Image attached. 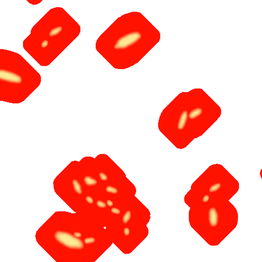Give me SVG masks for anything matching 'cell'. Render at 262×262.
<instances>
[{
  "instance_id": "obj_19",
  "label": "cell",
  "mask_w": 262,
  "mask_h": 262,
  "mask_svg": "<svg viewBox=\"0 0 262 262\" xmlns=\"http://www.w3.org/2000/svg\"><path fill=\"white\" fill-rule=\"evenodd\" d=\"M72 234H73V235L74 236H76V238H80V239H81V238H83V236H84V235H83V232L80 231H72Z\"/></svg>"
},
{
  "instance_id": "obj_13",
  "label": "cell",
  "mask_w": 262,
  "mask_h": 262,
  "mask_svg": "<svg viewBox=\"0 0 262 262\" xmlns=\"http://www.w3.org/2000/svg\"><path fill=\"white\" fill-rule=\"evenodd\" d=\"M84 244L86 245H93L96 242V239L94 236H87L83 239Z\"/></svg>"
},
{
  "instance_id": "obj_5",
  "label": "cell",
  "mask_w": 262,
  "mask_h": 262,
  "mask_svg": "<svg viewBox=\"0 0 262 262\" xmlns=\"http://www.w3.org/2000/svg\"><path fill=\"white\" fill-rule=\"evenodd\" d=\"M71 185L74 194L77 196H84V190L83 185L80 182L79 178H73L71 179Z\"/></svg>"
},
{
  "instance_id": "obj_15",
  "label": "cell",
  "mask_w": 262,
  "mask_h": 262,
  "mask_svg": "<svg viewBox=\"0 0 262 262\" xmlns=\"http://www.w3.org/2000/svg\"><path fill=\"white\" fill-rule=\"evenodd\" d=\"M98 177L103 183L107 182L108 181V175L104 171H101L98 174Z\"/></svg>"
},
{
  "instance_id": "obj_12",
  "label": "cell",
  "mask_w": 262,
  "mask_h": 262,
  "mask_svg": "<svg viewBox=\"0 0 262 262\" xmlns=\"http://www.w3.org/2000/svg\"><path fill=\"white\" fill-rule=\"evenodd\" d=\"M95 205L96 208L100 210H105L108 208L106 201L101 199H98L95 202Z\"/></svg>"
},
{
  "instance_id": "obj_20",
  "label": "cell",
  "mask_w": 262,
  "mask_h": 262,
  "mask_svg": "<svg viewBox=\"0 0 262 262\" xmlns=\"http://www.w3.org/2000/svg\"><path fill=\"white\" fill-rule=\"evenodd\" d=\"M49 42L48 40L47 39H45V40H44V41H42V42L41 43V47L42 48H46V47L48 46V45Z\"/></svg>"
},
{
  "instance_id": "obj_2",
  "label": "cell",
  "mask_w": 262,
  "mask_h": 262,
  "mask_svg": "<svg viewBox=\"0 0 262 262\" xmlns=\"http://www.w3.org/2000/svg\"><path fill=\"white\" fill-rule=\"evenodd\" d=\"M207 224L211 229H217L221 220V212L218 207L211 205L207 210Z\"/></svg>"
},
{
  "instance_id": "obj_17",
  "label": "cell",
  "mask_w": 262,
  "mask_h": 262,
  "mask_svg": "<svg viewBox=\"0 0 262 262\" xmlns=\"http://www.w3.org/2000/svg\"><path fill=\"white\" fill-rule=\"evenodd\" d=\"M202 202L204 204H207L211 202V196L209 193H204L202 195Z\"/></svg>"
},
{
  "instance_id": "obj_10",
  "label": "cell",
  "mask_w": 262,
  "mask_h": 262,
  "mask_svg": "<svg viewBox=\"0 0 262 262\" xmlns=\"http://www.w3.org/2000/svg\"><path fill=\"white\" fill-rule=\"evenodd\" d=\"M105 193L113 196H117L118 194V188L115 185H107L104 188Z\"/></svg>"
},
{
  "instance_id": "obj_8",
  "label": "cell",
  "mask_w": 262,
  "mask_h": 262,
  "mask_svg": "<svg viewBox=\"0 0 262 262\" xmlns=\"http://www.w3.org/2000/svg\"><path fill=\"white\" fill-rule=\"evenodd\" d=\"M133 216V214L131 210H128L125 211L122 215L121 221L122 225L126 226L130 224L132 220Z\"/></svg>"
},
{
  "instance_id": "obj_4",
  "label": "cell",
  "mask_w": 262,
  "mask_h": 262,
  "mask_svg": "<svg viewBox=\"0 0 262 262\" xmlns=\"http://www.w3.org/2000/svg\"><path fill=\"white\" fill-rule=\"evenodd\" d=\"M203 109L201 106L197 105L193 108H188L189 121H196L203 116Z\"/></svg>"
},
{
  "instance_id": "obj_11",
  "label": "cell",
  "mask_w": 262,
  "mask_h": 262,
  "mask_svg": "<svg viewBox=\"0 0 262 262\" xmlns=\"http://www.w3.org/2000/svg\"><path fill=\"white\" fill-rule=\"evenodd\" d=\"M110 212L112 215L115 217H119L121 215L123 212V210L121 207L115 205L111 208H110Z\"/></svg>"
},
{
  "instance_id": "obj_1",
  "label": "cell",
  "mask_w": 262,
  "mask_h": 262,
  "mask_svg": "<svg viewBox=\"0 0 262 262\" xmlns=\"http://www.w3.org/2000/svg\"><path fill=\"white\" fill-rule=\"evenodd\" d=\"M53 239L60 247L68 250H83L85 246L84 241L81 239L76 238L72 232L63 231L61 229L54 231Z\"/></svg>"
},
{
  "instance_id": "obj_16",
  "label": "cell",
  "mask_w": 262,
  "mask_h": 262,
  "mask_svg": "<svg viewBox=\"0 0 262 262\" xmlns=\"http://www.w3.org/2000/svg\"><path fill=\"white\" fill-rule=\"evenodd\" d=\"M84 202L89 205H93L95 202V198L91 195H87L84 197Z\"/></svg>"
},
{
  "instance_id": "obj_9",
  "label": "cell",
  "mask_w": 262,
  "mask_h": 262,
  "mask_svg": "<svg viewBox=\"0 0 262 262\" xmlns=\"http://www.w3.org/2000/svg\"><path fill=\"white\" fill-rule=\"evenodd\" d=\"M63 29L62 26H55L50 29L49 31V35L50 37H57L62 33Z\"/></svg>"
},
{
  "instance_id": "obj_6",
  "label": "cell",
  "mask_w": 262,
  "mask_h": 262,
  "mask_svg": "<svg viewBox=\"0 0 262 262\" xmlns=\"http://www.w3.org/2000/svg\"><path fill=\"white\" fill-rule=\"evenodd\" d=\"M83 182L88 188H96L100 183L98 179L91 175H86L83 178Z\"/></svg>"
},
{
  "instance_id": "obj_14",
  "label": "cell",
  "mask_w": 262,
  "mask_h": 262,
  "mask_svg": "<svg viewBox=\"0 0 262 262\" xmlns=\"http://www.w3.org/2000/svg\"><path fill=\"white\" fill-rule=\"evenodd\" d=\"M122 235L126 238L130 237L131 235V228L128 225L124 226L122 228Z\"/></svg>"
},
{
  "instance_id": "obj_3",
  "label": "cell",
  "mask_w": 262,
  "mask_h": 262,
  "mask_svg": "<svg viewBox=\"0 0 262 262\" xmlns=\"http://www.w3.org/2000/svg\"><path fill=\"white\" fill-rule=\"evenodd\" d=\"M188 109L184 108L180 112L179 117L177 122V131L179 132H182L186 129L189 123Z\"/></svg>"
},
{
  "instance_id": "obj_18",
  "label": "cell",
  "mask_w": 262,
  "mask_h": 262,
  "mask_svg": "<svg viewBox=\"0 0 262 262\" xmlns=\"http://www.w3.org/2000/svg\"><path fill=\"white\" fill-rule=\"evenodd\" d=\"M106 203H107L108 208H111L115 206L114 201L112 199H110V198L107 199V201H106Z\"/></svg>"
},
{
  "instance_id": "obj_7",
  "label": "cell",
  "mask_w": 262,
  "mask_h": 262,
  "mask_svg": "<svg viewBox=\"0 0 262 262\" xmlns=\"http://www.w3.org/2000/svg\"><path fill=\"white\" fill-rule=\"evenodd\" d=\"M223 183L220 181H215L212 183V185H208L207 187V190L209 194H217L220 193L222 189L223 188Z\"/></svg>"
}]
</instances>
